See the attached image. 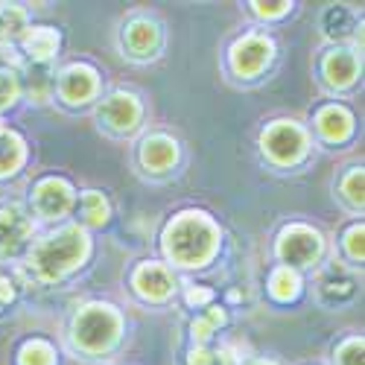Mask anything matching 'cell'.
Listing matches in <instances>:
<instances>
[{"instance_id":"6da1fadb","label":"cell","mask_w":365,"mask_h":365,"mask_svg":"<svg viewBox=\"0 0 365 365\" xmlns=\"http://www.w3.org/2000/svg\"><path fill=\"white\" fill-rule=\"evenodd\" d=\"M88 252V237L82 228L71 225L50 234L47 240H41L38 246L29 255V272L38 281H56L62 278L65 272H71Z\"/></svg>"},{"instance_id":"7a4b0ae2","label":"cell","mask_w":365,"mask_h":365,"mask_svg":"<svg viewBox=\"0 0 365 365\" xmlns=\"http://www.w3.org/2000/svg\"><path fill=\"white\" fill-rule=\"evenodd\" d=\"M217 246V228L202 214H181L167 231V252L178 266H202Z\"/></svg>"},{"instance_id":"3957f363","label":"cell","mask_w":365,"mask_h":365,"mask_svg":"<svg viewBox=\"0 0 365 365\" xmlns=\"http://www.w3.org/2000/svg\"><path fill=\"white\" fill-rule=\"evenodd\" d=\"M117 330H120L117 313L111 307H103V304H91L73 322V339L82 351L100 354L111 348V342L117 339Z\"/></svg>"},{"instance_id":"277c9868","label":"cell","mask_w":365,"mask_h":365,"mask_svg":"<svg viewBox=\"0 0 365 365\" xmlns=\"http://www.w3.org/2000/svg\"><path fill=\"white\" fill-rule=\"evenodd\" d=\"M322 255V237L313 228H304V225H292L281 234L278 240V257L289 266H310L316 263Z\"/></svg>"},{"instance_id":"5b68a950","label":"cell","mask_w":365,"mask_h":365,"mask_svg":"<svg viewBox=\"0 0 365 365\" xmlns=\"http://www.w3.org/2000/svg\"><path fill=\"white\" fill-rule=\"evenodd\" d=\"M263 146H266V152L272 155V161H278V164H295L304 155V146H307V140H304V132L298 126H292V123H275V126L266 129Z\"/></svg>"},{"instance_id":"8992f818","label":"cell","mask_w":365,"mask_h":365,"mask_svg":"<svg viewBox=\"0 0 365 365\" xmlns=\"http://www.w3.org/2000/svg\"><path fill=\"white\" fill-rule=\"evenodd\" d=\"M97 117H100V126H106L108 132H114V135H129V132L138 126L140 108H138V103H135L132 94H111V97L100 106Z\"/></svg>"},{"instance_id":"52a82bcc","label":"cell","mask_w":365,"mask_h":365,"mask_svg":"<svg viewBox=\"0 0 365 365\" xmlns=\"http://www.w3.org/2000/svg\"><path fill=\"white\" fill-rule=\"evenodd\" d=\"M73 202V190L58 178H47L36 187L33 205H36V214L41 220H58L68 214V207Z\"/></svg>"},{"instance_id":"ba28073f","label":"cell","mask_w":365,"mask_h":365,"mask_svg":"<svg viewBox=\"0 0 365 365\" xmlns=\"http://www.w3.org/2000/svg\"><path fill=\"white\" fill-rule=\"evenodd\" d=\"M269 53H272V44L263 36H246L231 50V68L240 76H255L269 62Z\"/></svg>"},{"instance_id":"9c48e42d","label":"cell","mask_w":365,"mask_h":365,"mask_svg":"<svg viewBox=\"0 0 365 365\" xmlns=\"http://www.w3.org/2000/svg\"><path fill=\"white\" fill-rule=\"evenodd\" d=\"M97 91V73L85 68V65H73L58 76V94L65 103H85L88 97H94Z\"/></svg>"},{"instance_id":"30bf717a","label":"cell","mask_w":365,"mask_h":365,"mask_svg":"<svg viewBox=\"0 0 365 365\" xmlns=\"http://www.w3.org/2000/svg\"><path fill=\"white\" fill-rule=\"evenodd\" d=\"M123 44L129 50V56L135 58H146V56H155L158 44H161V33H158V26L146 21V18H138L126 26V33H123Z\"/></svg>"},{"instance_id":"8fae6325","label":"cell","mask_w":365,"mask_h":365,"mask_svg":"<svg viewBox=\"0 0 365 365\" xmlns=\"http://www.w3.org/2000/svg\"><path fill=\"white\" fill-rule=\"evenodd\" d=\"M135 287L143 298H152V301H161L173 292V278L170 272L158 263H143L138 272H135Z\"/></svg>"},{"instance_id":"7c38bea8","label":"cell","mask_w":365,"mask_h":365,"mask_svg":"<svg viewBox=\"0 0 365 365\" xmlns=\"http://www.w3.org/2000/svg\"><path fill=\"white\" fill-rule=\"evenodd\" d=\"M29 220L18 207H4L0 210V255H12L29 234Z\"/></svg>"},{"instance_id":"4fadbf2b","label":"cell","mask_w":365,"mask_h":365,"mask_svg":"<svg viewBox=\"0 0 365 365\" xmlns=\"http://www.w3.org/2000/svg\"><path fill=\"white\" fill-rule=\"evenodd\" d=\"M140 158L143 164L152 170V173H164L175 164V143L164 135H155V138H149L140 149Z\"/></svg>"},{"instance_id":"5bb4252c","label":"cell","mask_w":365,"mask_h":365,"mask_svg":"<svg viewBox=\"0 0 365 365\" xmlns=\"http://www.w3.org/2000/svg\"><path fill=\"white\" fill-rule=\"evenodd\" d=\"M356 56L351 50H333L327 58H324V76L330 85L336 88H345L348 82H354L356 76Z\"/></svg>"},{"instance_id":"9a60e30c","label":"cell","mask_w":365,"mask_h":365,"mask_svg":"<svg viewBox=\"0 0 365 365\" xmlns=\"http://www.w3.org/2000/svg\"><path fill=\"white\" fill-rule=\"evenodd\" d=\"M319 132L327 138V140H345L348 132H351V114L345 108H336L330 106L319 114Z\"/></svg>"},{"instance_id":"2e32d148","label":"cell","mask_w":365,"mask_h":365,"mask_svg":"<svg viewBox=\"0 0 365 365\" xmlns=\"http://www.w3.org/2000/svg\"><path fill=\"white\" fill-rule=\"evenodd\" d=\"M24 50L33 56V62H44V58L56 50V33L47 29V26L29 29V33L24 36Z\"/></svg>"},{"instance_id":"e0dca14e","label":"cell","mask_w":365,"mask_h":365,"mask_svg":"<svg viewBox=\"0 0 365 365\" xmlns=\"http://www.w3.org/2000/svg\"><path fill=\"white\" fill-rule=\"evenodd\" d=\"M24 158V143L15 132H6V129H0V175H9L18 170Z\"/></svg>"},{"instance_id":"ac0fdd59","label":"cell","mask_w":365,"mask_h":365,"mask_svg":"<svg viewBox=\"0 0 365 365\" xmlns=\"http://www.w3.org/2000/svg\"><path fill=\"white\" fill-rule=\"evenodd\" d=\"M24 9L18 6H0V41H12L21 36V29H24Z\"/></svg>"},{"instance_id":"d6986e66","label":"cell","mask_w":365,"mask_h":365,"mask_svg":"<svg viewBox=\"0 0 365 365\" xmlns=\"http://www.w3.org/2000/svg\"><path fill=\"white\" fill-rule=\"evenodd\" d=\"M21 365H53V348L41 339L26 342L21 351Z\"/></svg>"},{"instance_id":"ffe728a7","label":"cell","mask_w":365,"mask_h":365,"mask_svg":"<svg viewBox=\"0 0 365 365\" xmlns=\"http://www.w3.org/2000/svg\"><path fill=\"white\" fill-rule=\"evenodd\" d=\"M29 94H33L38 103H44V97H47V88H50V71H47V65L44 62H33V68H29Z\"/></svg>"},{"instance_id":"44dd1931","label":"cell","mask_w":365,"mask_h":365,"mask_svg":"<svg viewBox=\"0 0 365 365\" xmlns=\"http://www.w3.org/2000/svg\"><path fill=\"white\" fill-rule=\"evenodd\" d=\"M82 207H85V220H88L91 225H100V222L108 217V205H106V199H103L100 193H94V190H88V193H85Z\"/></svg>"},{"instance_id":"7402d4cb","label":"cell","mask_w":365,"mask_h":365,"mask_svg":"<svg viewBox=\"0 0 365 365\" xmlns=\"http://www.w3.org/2000/svg\"><path fill=\"white\" fill-rule=\"evenodd\" d=\"M272 292H275L278 298H292L298 292V278H295V272H289L287 266L278 269L275 275H272Z\"/></svg>"},{"instance_id":"603a6c76","label":"cell","mask_w":365,"mask_h":365,"mask_svg":"<svg viewBox=\"0 0 365 365\" xmlns=\"http://www.w3.org/2000/svg\"><path fill=\"white\" fill-rule=\"evenodd\" d=\"M336 365H362V339H348L336 354Z\"/></svg>"},{"instance_id":"cb8c5ba5","label":"cell","mask_w":365,"mask_h":365,"mask_svg":"<svg viewBox=\"0 0 365 365\" xmlns=\"http://www.w3.org/2000/svg\"><path fill=\"white\" fill-rule=\"evenodd\" d=\"M345 199L354 205V207H362V170H354L348 178H345Z\"/></svg>"},{"instance_id":"d4e9b609","label":"cell","mask_w":365,"mask_h":365,"mask_svg":"<svg viewBox=\"0 0 365 365\" xmlns=\"http://www.w3.org/2000/svg\"><path fill=\"white\" fill-rule=\"evenodd\" d=\"M15 97H18V82H15V76L6 73V71H0V108L9 106Z\"/></svg>"},{"instance_id":"484cf974","label":"cell","mask_w":365,"mask_h":365,"mask_svg":"<svg viewBox=\"0 0 365 365\" xmlns=\"http://www.w3.org/2000/svg\"><path fill=\"white\" fill-rule=\"evenodd\" d=\"M190 365H228V356L222 351H193Z\"/></svg>"},{"instance_id":"4316f807","label":"cell","mask_w":365,"mask_h":365,"mask_svg":"<svg viewBox=\"0 0 365 365\" xmlns=\"http://www.w3.org/2000/svg\"><path fill=\"white\" fill-rule=\"evenodd\" d=\"M345 246H348V255L354 260H362V225H354L345 237Z\"/></svg>"},{"instance_id":"83f0119b","label":"cell","mask_w":365,"mask_h":365,"mask_svg":"<svg viewBox=\"0 0 365 365\" xmlns=\"http://www.w3.org/2000/svg\"><path fill=\"white\" fill-rule=\"evenodd\" d=\"M289 4H255V12L260 15H284Z\"/></svg>"},{"instance_id":"f1b7e54d","label":"cell","mask_w":365,"mask_h":365,"mask_svg":"<svg viewBox=\"0 0 365 365\" xmlns=\"http://www.w3.org/2000/svg\"><path fill=\"white\" fill-rule=\"evenodd\" d=\"M207 298H210L207 289H190V292H187V301H190V304H202V301H207Z\"/></svg>"},{"instance_id":"f546056e","label":"cell","mask_w":365,"mask_h":365,"mask_svg":"<svg viewBox=\"0 0 365 365\" xmlns=\"http://www.w3.org/2000/svg\"><path fill=\"white\" fill-rule=\"evenodd\" d=\"M9 295H12V289H9V281H6V278H0V304H4V301H9Z\"/></svg>"},{"instance_id":"4dcf8cb0","label":"cell","mask_w":365,"mask_h":365,"mask_svg":"<svg viewBox=\"0 0 365 365\" xmlns=\"http://www.w3.org/2000/svg\"><path fill=\"white\" fill-rule=\"evenodd\" d=\"M252 365H275V362H263V359H260V362H252Z\"/></svg>"}]
</instances>
